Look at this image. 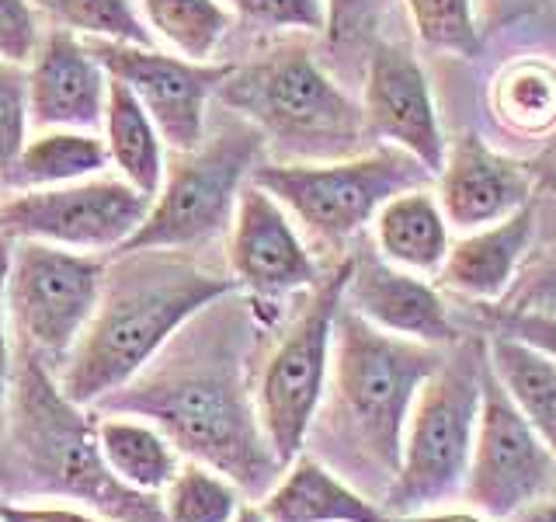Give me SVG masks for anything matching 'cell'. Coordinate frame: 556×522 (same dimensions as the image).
Segmentation results:
<instances>
[{
    "label": "cell",
    "mask_w": 556,
    "mask_h": 522,
    "mask_svg": "<svg viewBox=\"0 0 556 522\" xmlns=\"http://www.w3.org/2000/svg\"><path fill=\"white\" fill-rule=\"evenodd\" d=\"M483 370L486 335H466L445 348L442 365L425 380L414 400L400 477L382 501L387 515L434 512L463 498L477 439Z\"/></svg>",
    "instance_id": "obj_6"
},
{
    "label": "cell",
    "mask_w": 556,
    "mask_h": 522,
    "mask_svg": "<svg viewBox=\"0 0 556 522\" xmlns=\"http://www.w3.org/2000/svg\"><path fill=\"white\" fill-rule=\"evenodd\" d=\"M139 14L170 52L208 63L233 28V11L223 0H136Z\"/></svg>",
    "instance_id": "obj_27"
},
{
    "label": "cell",
    "mask_w": 556,
    "mask_h": 522,
    "mask_svg": "<svg viewBox=\"0 0 556 522\" xmlns=\"http://www.w3.org/2000/svg\"><path fill=\"white\" fill-rule=\"evenodd\" d=\"M486 101L497 126L511 136H549L556 129V60L543 52H521L508 60L494 74Z\"/></svg>",
    "instance_id": "obj_25"
},
{
    "label": "cell",
    "mask_w": 556,
    "mask_h": 522,
    "mask_svg": "<svg viewBox=\"0 0 556 522\" xmlns=\"http://www.w3.org/2000/svg\"><path fill=\"white\" fill-rule=\"evenodd\" d=\"M508 310H539V313H556V240L539 254L526 261L515 289L501 300Z\"/></svg>",
    "instance_id": "obj_34"
},
{
    "label": "cell",
    "mask_w": 556,
    "mask_h": 522,
    "mask_svg": "<svg viewBox=\"0 0 556 522\" xmlns=\"http://www.w3.org/2000/svg\"><path fill=\"white\" fill-rule=\"evenodd\" d=\"M365 136L379 147L410 153L431 178L445 164L448 139L442 133L439 101L421 60L404 42H379L365 63L362 84Z\"/></svg>",
    "instance_id": "obj_14"
},
{
    "label": "cell",
    "mask_w": 556,
    "mask_h": 522,
    "mask_svg": "<svg viewBox=\"0 0 556 522\" xmlns=\"http://www.w3.org/2000/svg\"><path fill=\"white\" fill-rule=\"evenodd\" d=\"M112 167L104 136L91 129H39L25 139L4 178V191L56 188L101 178Z\"/></svg>",
    "instance_id": "obj_22"
},
{
    "label": "cell",
    "mask_w": 556,
    "mask_h": 522,
    "mask_svg": "<svg viewBox=\"0 0 556 522\" xmlns=\"http://www.w3.org/2000/svg\"><path fill=\"white\" fill-rule=\"evenodd\" d=\"M352 254H344L306 293L300 313L289 321L282 338L261 362L257 373V414L275 457L289 467L306 449V435L320 411L334 348V318L344 300Z\"/></svg>",
    "instance_id": "obj_9"
},
{
    "label": "cell",
    "mask_w": 556,
    "mask_h": 522,
    "mask_svg": "<svg viewBox=\"0 0 556 522\" xmlns=\"http://www.w3.org/2000/svg\"><path fill=\"white\" fill-rule=\"evenodd\" d=\"M150 196L115 178L8 191L0 199V237L42 240L66 251L115 254L150 213Z\"/></svg>",
    "instance_id": "obj_12"
},
{
    "label": "cell",
    "mask_w": 556,
    "mask_h": 522,
    "mask_svg": "<svg viewBox=\"0 0 556 522\" xmlns=\"http://www.w3.org/2000/svg\"><path fill=\"white\" fill-rule=\"evenodd\" d=\"M486 362L556 457V356L504 331H486Z\"/></svg>",
    "instance_id": "obj_23"
},
{
    "label": "cell",
    "mask_w": 556,
    "mask_h": 522,
    "mask_svg": "<svg viewBox=\"0 0 556 522\" xmlns=\"http://www.w3.org/2000/svg\"><path fill=\"white\" fill-rule=\"evenodd\" d=\"M109 77L126 84L143 104L153 126L161 129L170 153L195 150L208 129V104L219 84L230 77L233 63L185 60L178 52L132 42H91Z\"/></svg>",
    "instance_id": "obj_13"
},
{
    "label": "cell",
    "mask_w": 556,
    "mask_h": 522,
    "mask_svg": "<svg viewBox=\"0 0 556 522\" xmlns=\"http://www.w3.org/2000/svg\"><path fill=\"white\" fill-rule=\"evenodd\" d=\"M233 17L265 32H300L324 35L327 32V4L324 0H223Z\"/></svg>",
    "instance_id": "obj_31"
},
{
    "label": "cell",
    "mask_w": 556,
    "mask_h": 522,
    "mask_svg": "<svg viewBox=\"0 0 556 522\" xmlns=\"http://www.w3.org/2000/svg\"><path fill=\"white\" fill-rule=\"evenodd\" d=\"M535 174L526 161L494 150L480 133L448 139L445 164L434 174V196L452 231H480L532 202Z\"/></svg>",
    "instance_id": "obj_17"
},
{
    "label": "cell",
    "mask_w": 556,
    "mask_h": 522,
    "mask_svg": "<svg viewBox=\"0 0 556 522\" xmlns=\"http://www.w3.org/2000/svg\"><path fill=\"white\" fill-rule=\"evenodd\" d=\"M0 495L66 498L112 522H170L164 498L122 484L98 446V414L74 405L56 373L31 356H14V387L0 432Z\"/></svg>",
    "instance_id": "obj_4"
},
{
    "label": "cell",
    "mask_w": 556,
    "mask_h": 522,
    "mask_svg": "<svg viewBox=\"0 0 556 522\" xmlns=\"http://www.w3.org/2000/svg\"><path fill=\"white\" fill-rule=\"evenodd\" d=\"M508 522H556V495L546 501H535L529 509H521L518 515H511Z\"/></svg>",
    "instance_id": "obj_41"
},
{
    "label": "cell",
    "mask_w": 556,
    "mask_h": 522,
    "mask_svg": "<svg viewBox=\"0 0 556 522\" xmlns=\"http://www.w3.org/2000/svg\"><path fill=\"white\" fill-rule=\"evenodd\" d=\"M0 519L4 522H112L98 512L56 509V505H14V501H0Z\"/></svg>",
    "instance_id": "obj_38"
},
{
    "label": "cell",
    "mask_w": 556,
    "mask_h": 522,
    "mask_svg": "<svg viewBox=\"0 0 556 522\" xmlns=\"http://www.w3.org/2000/svg\"><path fill=\"white\" fill-rule=\"evenodd\" d=\"M216 101L254 126L265 147L286 161H334L362 153L369 144L362 101L348 95L303 42H282L248 63H233Z\"/></svg>",
    "instance_id": "obj_5"
},
{
    "label": "cell",
    "mask_w": 556,
    "mask_h": 522,
    "mask_svg": "<svg viewBox=\"0 0 556 522\" xmlns=\"http://www.w3.org/2000/svg\"><path fill=\"white\" fill-rule=\"evenodd\" d=\"M265 522H390L376 501L303 449L271 492L257 501Z\"/></svg>",
    "instance_id": "obj_20"
},
{
    "label": "cell",
    "mask_w": 556,
    "mask_h": 522,
    "mask_svg": "<svg viewBox=\"0 0 556 522\" xmlns=\"http://www.w3.org/2000/svg\"><path fill=\"white\" fill-rule=\"evenodd\" d=\"M486 321H491V331H504V335H515V338L556 356V313L501 307V310H486Z\"/></svg>",
    "instance_id": "obj_35"
},
{
    "label": "cell",
    "mask_w": 556,
    "mask_h": 522,
    "mask_svg": "<svg viewBox=\"0 0 556 522\" xmlns=\"http://www.w3.org/2000/svg\"><path fill=\"white\" fill-rule=\"evenodd\" d=\"M442 359L445 348L387 335L341 300L327 390L306 435L309 457L382 509L404 463L414 400Z\"/></svg>",
    "instance_id": "obj_2"
},
{
    "label": "cell",
    "mask_w": 556,
    "mask_h": 522,
    "mask_svg": "<svg viewBox=\"0 0 556 522\" xmlns=\"http://www.w3.org/2000/svg\"><path fill=\"white\" fill-rule=\"evenodd\" d=\"M104 265L101 300L60 370L63 394L94 408L126 387L208 303L240 289L230 272L199 265L191 251H126Z\"/></svg>",
    "instance_id": "obj_3"
},
{
    "label": "cell",
    "mask_w": 556,
    "mask_h": 522,
    "mask_svg": "<svg viewBox=\"0 0 556 522\" xmlns=\"http://www.w3.org/2000/svg\"><path fill=\"white\" fill-rule=\"evenodd\" d=\"M251 182L289 209L303 234L341 248L355 240L393 196L434 178L396 147H376L334 161H261Z\"/></svg>",
    "instance_id": "obj_8"
},
{
    "label": "cell",
    "mask_w": 556,
    "mask_h": 522,
    "mask_svg": "<svg viewBox=\"0 0 556 522\" xmlns=\"http://www.w3.org/2000/svg\"><path fill=\"white\" fill-rule=\"evenodd\" d=\"M42 35V14L31 0H0V60L28 66Z\"/></svg>",
    "instance_id": "obj_33"
},
{
    "label": "cell",
    "mask_w": 556,
    "mask_h": 522,
    "mask_svg": "<svg viewBox=\"0 0 556 522\" xmlns=\"http://www.w3.org/2000/svg\"><path fill=\"white\" fill-rule=\"evenodd\" d=\"M52 28H66L87 42H132L153 46L150 28L136 0H31Z\"/></svg>",
    "instance_id": "obj_28"
},
{
    "label": "cell",
    "mask_w": 556,
    "mask_h": 522,
    "mask_svg": "<svg viewBox=\"0 0 556 522\" xmlns=\"http://www.w3.org/2000/svg\"><path fill=\"white\" fill-rule=\"evenodd\" d=\"M101 129H104V147H109V161L115 174L136 191H143V196L153 199L164 185L167 144L126 84L112 80Z\"/></svg>",
    "instance_id": "obj_24"
},
{
    "label": "cell",
    "mask_w": 556,
    "mask_h": 522,
    "mask_svg": "<svg viewBox=\"0 0 556 522\" xmlns=\"http://www.w3.org/2000/svg\"><path fill=\"white\" fill-rule=\"evenodd\" d=\"M226 261H230V275L240 289L261 303L309 293L324 278L289 209L254 182L243 185L237 199Z\"/></svg>",
    "instance_id": "obj_15"
},
{
    "label": "cell",
    "mask_w": 556,
    "mask_h": 522,
    "mask_svg": "<svg viewBox=\"0 0 556 522\" xmlns=\"http://www.w3.org/2000/svg\"><path fill=\"white\" fill-rule=\"evenodd\" d=\"M543 4L546 0H477L480 28H483V35H494L501 28H508L511 22H518V17L539 11Z\"/></svg>",
    "instance_id": "obj_39"
},
{
    "label": "cell",
    "mask_w": 556,
    "mask_h": 522,
    "mask_svg": "<svg viewBox=\"0 0 556 522\" xmlns=\"http://www.w3.org/2000/svg\"><path fill=\"white\" fill-rule=\"evenodd\" d=\"M556 495V457L539 439L529 418L515 408L491 362L483 370L480 418L463 498L491 522H508L521 509Z\"/></svg>",
    "instance_id": "obj_11"
},
{
    "label": "cell",
    "mask_w": 556,
    "mask_h": 522,
    "mask_svg": "<svg viewBox=\"0 0 556 522\" xmlns=\"http://www.w3.org/2000/svg\"><path fill=\"white\" fill-rule=\"evenodd\" d=\"M101 254L66 251L42 240H11L8 269V318L14 338L39 356L52 373L77 348L80 335L91 324L101 286Z\"/></svg>",
    "instance_id": "obj_10"
},
{
    "label": "cell",
    "mask_w": 556,
    "mask_h": 522,
    "mask_svg": "<svg viewBox=\"0 0 556 522\" xmlns=\"http://www.w3.org/2000/svg\"><path fill=\"white\" fill-rule=\"evenodd\" d=\"M372 248L396 269L425 278L439 275L452 248V226L439 196L428 185L393 196L372 220Z\"/></svg>",
    "instance_id": "obj_21"
},
{
    "label": "cell",
    "mask_w": 556,
    "mask_h": 522,
    "mask_svg": "<svg viewBox=\"0 0 556 522\" xmlns=\"http://www.w3.org/2000/svg\"><path fill=\"white\" fill-rule=\"evenodd\" d=\"M265 153V139L243 119H230L185 153H174L164 185L150 202L147 220L122 244L126 251H195L230 234L237 199Z\"/></svg>",
    "instance_id": "obj_7"
},
{
    "label": "cell",
    "mask_w": 556,
    "mask_h": 522,
    "mask_svg": "<svg viewBox=\"0 0 556 522\" xmlns=\"http://www.w3.org/2000/svg\"><path fill=\"white\" fill-rule=\"evenodd\" d=\"M390 522H491L473 509H459V512H414V515H390Z\"/></svg>",
    "instance_id": "obj_40"
},
{
    "label": "cell",
    "mask_w": 556,
    "mask_h": 522,
    "mask_svg": "<svg viewBox=\"0 0 556 522\" xmlns=\"http://www.w3.org/2000/svg\"><path fill=\"white\" fill-rule=\"evenodd\" d=\"M327 4V42L341 46L362 28V22L372 11V0H324Z\"/></svg>",
    "instance_id": "obj_37"
},
{
    "label": "cell",
    "mask_w": 556,
    "mask_h": 522,
    "mask_svg": "<svg viewBox=\"0 0 556 522\" xmlns=\"http://www.w3.org/2000/svg\"><path fill=\"white\" fill-rule=\"evenodd\" d=\"M233 522H265V515H261V509H257V501H243L240 505V512H237V519Z\"/></svg>",
    "instance_id": "obj_42"
},
{
    "label": "cell",
    "mask_w": 556,
    "mask_h": 522,
    "mask_svg": "<svg viewBox=\"0 0 556 522\" xmlns=\"http://www.w3.org/2000/svg\"><path fill=\"white\" fill-rule=\"evenodd\" d=\"M98 446L112 474L136 492L161 495L181 470V452L167 435L132 414H98Z\"/></svg>",
    "instance_id": "obj_26"
},
{
    "label": "cell",
    "mask_w": 556,
    "mask_h": 522,
    "mask_svg": "<svg viewBox=\"0 0 556 522\" xmlns=\"http://www.w3.org/2000/svg\"><path fill=\"white\" fill-rule=\"evenodd\" d=\"M161 498L170 522H233L243 505V495L233 481L195 460L174 474Z\"/></svg>",
    "instance_id": "obj_30"
},
{
    "label": "cell",
    "mask_w": 556,
    "mask_h": 522,
    "mask_svg": "<svg viewBox=\"0 0 556 522\" xmlns=\"http://www.w3.org/2000/svg\"><path fill=\"white\" fill-rule=\"evenodd\" d=\"M8 269H11V240L0 237V432L8 422L11 387H14V341L8 318Z\"/></svg>",
    "instance_id": "obj_36"
},
{
    "label": "cell",
    "mask_w": 556,
    "mask_h": 522,
    "mask_svg": "<svg viewBox=\"0 0 556 522\" xmlns=\"http://www.w3.org/2000/svg\"><path fill=\"white\" fill-rule=\"evenodd\" d=\"M535 244V199L518 213L480 231H466L452 240L448 258L439 269V289L477 307L501 303L518 283Z\"/></svg>",
    "instance_id": "obj_19"
},
{
    "label": "cell",
    "mask_w": 556,
    "mask_h": 522,
    "mask_svg": "<svg viewBox=\"0 0 556 522\" xmlns=\"http://www.w3.org/2000/svg\"><path fill=\"white\" fill-rule=\"evenodd\" d=\"M0 522H4V519H0Z\"/></svg>",
    "instance_id": "obj_44"
},
{
    "label": "cell",
    "mask_w": 556,
    "mask_h": 522,
    "mask_svg": "<svg viewBox=\"0 0 556 522\" xmlns=\"http://www.w3.org/2000/svg\"><path fill=\"white\" fill-rule=\"evenodd\" d=\"M417 42L456 60H477L486 35L480 28L477 0H404Z\"/></svg>",
    "instance_id": "obj_29"
},
{
    "label": "cell",
    "mask_w": 556,
    "mask_h": 522,
    "mask_svg": "<svg viewBox=\"0 0 556 522\" xmlns=\"http://www.w3.org/2000/svg\"><path fill=\"white\" fill-rule=\"evenodd\" d=\"M28 66L0 60V188L28 139Z\"/></svg>",
    "instance_id": "obj_32"
},
{
    "label": "cell",
    "mask_w": 556,
    "mask_h": 522,
    "mask_svg": "<svg viewBox=\"0 0 556 522\" xmlns=\"http://www.w3.org/2000/svg\"><path fill=\"white\" fill-rule=\"evenodd\" d=\"M112 77L94 46L66 28H46L28 63V119L35 129L104 126Z\"/></svg>",
    "instance_id": "obj_18"
},
{
    "label": "cell",
    "mask_w": 556,
    "mask_h": 522,
    "mask_svg": "<svg viewBox=\"0 0 556 522\" xmlns=\"http://www.w3.org/2000/svg\"><path fill=\"white\" fill-rule=\"evenodd\" d=\"M257 307L243 289L195 313L164 352L91 411L132 414L161 428L174 449L261 501L286 474L257 414Z\"/></svg>",
    "instance_id": "obj_1"
},
{
    "label": "cell",
    "mask_w": 556,
    "mask_h": 522,
    "mask_svg": "<svg viewBox=\"0 0 556 522\" xmlns=\"http://www.w3.org/2000/svg\"><path fill=\"white\" fill-rule=\"evenodd\" d=\"M0 199H4V196H0Z\"/></svg>",
    "instance_id": "obj_43"
},
{
    "label": "cell",
    "mask_w": 556,
    "mask_h": 522,
    "mask_svg": "<svg viewBox=\"0 0 556 522\" xmlns=\"http://www.w3.org/2000/svg\"><path fill=\"white\" fill-rule=\"evenodd\" d=\"M348 254H352V272L344 286V307H352L358 318L387 335L434 348H448L466 338L442 289L431 286L425 275L390 265L376 248H355Z\"/></svg>",
    "instance_id": "obj_16"
}]
</instances>
